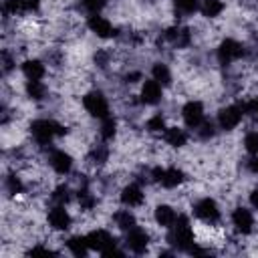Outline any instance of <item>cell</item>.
Instances as JSON below:
<instances>
[{"label": "cell", "instance_id": "obj_1", "mask_svg": "<svg viewBox=\"0 0 258 258\" xmlns=\"http://www.w3.org/2000/svg\"><path fill=\"white\" fill-rule=\"evenodd\" d=\"M167 240H169V244L175 246L177 250H189V248L194 246V232H191L189 220H187L185 216H179V218L173 222Z\"/></svg>", "mask_w": 258, "mask_h": 258}, {"label": "cell", "instance_id": "obj_2", "mask_svg": "<svg viewBox=\"0 0 258 258\" xmlns=\"http://www.w3.org/2000/svg\"><path fill=\"white\" fill-rule=\"evenodd\" d=\"M30 133H32V137H34L40 145H46V143H50V139H52L54 135L67 133V129H62V125H58V123H54V121L38 119V121H32Z\"/></svg>", "mask_w": 258, "mask_h": 258}, {"label": "cell", "instance_id": "obj_3", "mask_svg": "<svg viewBox=\"0 0 258 258\" xmlns=\"http://www.w3.org/2000/svg\"><path fill=\"white\" fill-rule=\"evenodd\" d=\"M83 105H85V109H87L93 117L105 119L107 113H109V103H107V99L103 97V93H99V91L87 93L85 99H83Z\"/></svg>", "mask_w": 258, "mask_h": 258}, {"label": "cell", "instance_id": "obj_4", "mask_svg": "<svg viewBox=\"0 0 258 258\" xmlns=\"http://www.w3.org/2000/svg\"><path fill=\"white\" fill-rule=\"evenodd\" d=\"M87 242H89L91 250H97L101 254H107L109 250L115 248V238L105 230H95V232L87 234Z\"/></svg>", "mask_w": 258, "mask_h": 258}, {"label": "cell", "instance_id": "obj_5", "mask_svg": "<svg viewBox=\"0 0 258 258\" xmlns=\"http://www.w3.org/2000/svg\"><path fill=\"white\" fill-rule=\"evenodd\" d=\"M242 54H244L242 44L236 42V40H232V38H226V40L220 44V48H218V60H220L222 64H230V62L238 60Z\"/></svg>", "mask_w": 258, "mask_h": 258}, {"label": "cell", "instance_id": "obj_6", "mask_svg": "<svg viewBox=\"0 0 258 258\" xmlns=\"http://www.w3.org/2000/svg\"><path fill=\"white\" fill-rule=\"evenodd\" d=\"M194 212H196V216H198L200 220H204V222H208V224H216V222L220 220L218 204H216L214 200H210V198L200 200V202L194 206Z\"/></svg>", "mask_w": 258, "mask_h": 258}, {"label": "cell", "instance_id": "obj_7", "mask_svg": "<svg viewBox=\"0 0 258 258\" xmlns=\"http://www.w3.org/2000/svg\"><path fill=\"white\" fill-rule=\"evenodd\" d=\"M242 115H244V107L230 105V107H224V109L218 113V123H220L222 129L230 131V129H234V127L242 121Z\"/></svg>", "mask_w": 258, "mask_h": 258}, {"label": "cell", "instance_id": "obj_8", "mask_svg": "<svg viewBox=\"0 0 258 258\" xmlns=\"http://www.w3.org/2000/svg\"><path fill=\"white\" fill-rule=\"evenodd\" d=\"M183 121L187 127H200L204 123V107L198 101H189L183 107Z\"/></svg>", "mask_w": 258, "mask_h": 258}, {"label": "cell", "instance_id": "obj_9", "mask_svg": "<svg viewBox=\"0 0 258 258\" xmlns=\"http://www.w3.org/2000/svg\"><path fill=\"white\" fill-rule=\"evenodd\" d=\"M125 242H127V246H129L131 252L141 254V252L147 250L149 236H147V232H143V230H139V228H131V230L127 232V240H125Z\"/></svg>", "mask_w": 258, "mask_h": 258}, {"label": "cell", "instance_id": "obj_10", "mask_svg": "<svg viewBox=\"0 0 258 258\" xmlns=\"http://www.w3.org/2000/svg\"><path fill=\"white\" fill-rule=\"evenodd\" d=\"M232 222H234V226H236V230H238L240 234H250V232H252L254 218H252V214H250L248 210L236 208L234 214H232Z\"/></svg>", "mask_w": 258, "mask_h": 258}, {"label": "cell", "instance_id": "obj_11", "mask_svg": "<svg viewBox=\"0 0 258 258\" xmlns=\"http://www.w3.org/2000/svg\"><path fill=\"white\" fill-rule=\"evenodd\" d=\"M89 28H91L97 36H101V38H109V36L115 34V28L111 26V22H109L107 18L99 16V14H93V16L89 18Z\"/></svg>", "mask_w": 258, "mask_h": 258}, {"label": "cell", "instance_id": "obj_12", "mask_svg": "<svg viewBox=\"0 0 258 258\" xmlns=\"http://www.w3.org/2000/svg\"><path fill=\"white\" fill-rule=\"evenodd\" d=\"M48 224L54 228V230H67L71 226V216L69 212L58 204L56 208H52L48 212Z\"/></svg>", "mask_w": 258, "mask_h": 258}, {"label": "cell", "instance_id": "obj_13", "mask_svg": "<svg viewBox=\"0 0 258 258\" xmlns=\"http://www.w3.org/2000/svg\"><path fill=\"white\" fill-rule=\"evenodd\" d=\"M161 99V85L153 79V81H145L141 87V101L147 105H155Z\"/></svg>", "mask_w": 258, "mask_h": 258}, {"label": "cell", "instance_id": "obj_14", "mask_svg": "<svg viewBox=\"0 0 258 258\" xmlns=\"http://www.w3.org/2000/svg\"><path fill=\"white\" fill-rule=\"evenodd\" d=\"M50 165H52V169L56 173H69L71 167H73V159H71L69 153H64V151L58 149V151H52L50 153Z\"/></svg>", "mask_w": 258, "mask_h": 258}, {"label": "cell", "instance_id": "obj_15", "mask_svg": "<svg viewBox=\"0 0 258 258\" xmlns=\"http://www.w3.org/2000/svg\"><path fill=\"white\" fill-rule=\"evenodd\" d=\"M121 202H123L125 206H129V208L139 206V204L143 202V191H141V187H139L137 183H129L127 187H123V191H121Z\"/></svg>", "mask_w": 258, "mask_h": 258}, {"label": "cell", "instance_id": "obj_16", "mask_svg": "<svg viewBox=\"0 0 258 258\" xmlns=\"http://www.w3.org/2000/svg\"><path fill=\"white\" fill-rule=\"evenodd\" d=\"M165 38H167L173 46L183 48V46L189 44V30H187V28H169V30L165 32Z\"/></svg>", "mask_w": 258, "mask_h": 258}, {"label": "cell", "instance_id": "obj_17", "mask_svg": "<svg viewBox=\"0 0 258 258\" xmlns=\"http://www.w3.org/2000/svg\"><path fill=\"white\" fill-rule=\"evenodd\" d=\"M159 181H161V185H163V187H177V185L183 181V171H181V169H177V167L163 169V171H161Z\"/></svg>", "mask_w": 258, "mask_h": 258}, {"label": "cell", "instance_id": "obj_18", "mask_svg": "<svg viewBox=\"0 0 258 258\" xmlns=\"http://www.w3.org/2000/svg\"><path fill=\"white\" fill-rule=\"evenodd\" d=\"M38 4H40V0H8L4 10L12 12V14H16V12H32V10L38 8Z\"/></svg>", "mask_w": 258, "mask_h": 258}, {"label": "cell", "instance_id": "obj_19", "mask_svg": "<svg viewBox=\"0 0 258 258\" xmlns=\"http://www.w3.org/2000/svg\"><path fill=\"white\" fill-rule=\"evenodd\" d=\"M22 73H24V77L28 81H40L44 77V64L40 60H34V58L32 60H26L22 64Z\"/></svg>", "mask_w": 258, "mask_h": 258}, {"label": "cell", "instance_id": "obj_20", "mask_svg": "<svg viewBox=\"0 0 258 258\" xmlns=\"http://www.w3.org/2000/svg\"><path fill=\"white\" fill-rule=\"evenodd\" d=\"M175 220H177V216H175V212H173L169 206H157V208H155V222H157L159 226L171 228Z\"/></svg>", "mask_w": 258, "mask_h": 258}, {"label": "cell", "instance_id": "obj_21", "mask_svg": "<svg viewBox=\"0 0 258 258\" xmlns=\"http://www.w3.org/2000/svg\"><path fill=\"white\" fill-rule=\"evenodd\" d=\"M163 137H165V141H167L169 145H173V147H181V145L187 141V135L183 133V129H177V127L165 129Z\"/></svg>", "mask_w": 258, "mask_h": 258}, {"label": "cell", "instance_id": "obj_22", "mask_svg": "<svg viewBox=\"0 0 258 258\" xmlns=\"http://www.w3.org/2000/svg\"><path fill=\"white\" fill-rule=\"evenodd\" d=\"M69 250L75 254V256H85L87 250H89V242H87V236H73L69 242H67Z\"/></svg>", "mask_w": 258, "mask_h": 258}, {"label": "cell", "instance_id": "obj_23", "mask_svg": "<svg viewBox=\"0 0 258 258\" xmlns=\"http://www.w3.org/2000/svg\"><path fill=\"white\" fill-rule=\"evenodd\" d=\"M115 224H117L121 230L129 232L131 228H135V216H133L129 210H121V212L115 214Z\"/></svg>", "mask_w": 258, "mask_h": 258}, {"label": "cell", "instance_id": "obj_24", "mask_svg": "<svg viewBox=\"0 0 258 258\" xmlns=\"http://www.w3.org/2000/svg\"><path fill=\"white\" fill-rule=\"evenodd\" d=\"M200 8H202L204 16L214 18V16H218L224 10V4H222V0H202V6Z\"/></svg>", "mask_w": 258, "mask_h": 258}, {"label": "cell", "instance_id": "obj_25", "mask_svg": "<svg viewBox=\"0 0 258 258\" xmlns=\"http://www.w3.org/2000/svg\"><path fill=\"white\" fill-rule=\"evenodd\" d=\"M153 79H155L159 85H169V83H171L169 69H167L163 62H155V64H153Z\"/></svg>", "mask_w": 258, "mask_h": 258}, {"label": "cell", "instance_id": "obj_26", "mask_svg": "<svg viewBox=\"0 0 258 258\" xmlns=\"http://www.w3.org/2000/svg\"><path fill=\"white\" fill-rule=\"evenodd\" d=\"M26 93H28L30 99L40 101V99L46 95V87H44L40 81H28V85H26Z\"/></svg>", "mask_w": 258, "mask_h": 258}, {"label": "cell", "instance_id": "obj_27", "mask_svg": "<svg viewBox=\"0 0 258 258\" xmlns=\"http://www.w3.org/2000/svg\"><path fill=\"white\" fill-rule=\"evenodd\" d=\"M115 129H117L115 119L107 115V117L103 119V125H101V137H103V139H111V137L115 135Z\"/></svg>", "mask_w": 258, "mask_h": 258}, {"label": "cell", "instance_id": "obj_28", "mask_svg": "<svg viewBox=\"0 0 258 258\" xmlns=\"http://www.w3.org/2000/svg\"><path fill=\"white\" fill-rule=\"evenodd\" d=\"M147 131L149 133H161L163 129H165V121H163V117L161 115H153L149 121H147Z\"/></svg>", "mask_w": 258, "mask_h": 258}, {"label": "cell", "instance_id": "obj_29", "mask_svg": "<svg viewBox=\"0 0 258 258\" xmlns=\"http://www.w3.org/2000/svg\"><path fill=\"white\" fill-rule=\"evenodd\" d=\"M198 6H200V0H175V10H179L183 14L194 12Z\"/></svg>", "mask_w": 258, "mask_h": 258}, {"label": "cell", "instance_id": "obj_30", "mask_svg": "<svg viewBox=\"0 0 258 258\" xmlns=\"http://www.w3.org/2000/svg\"><path fill=\"white\" fill-rule=\"evenodd\" d=\"M244 145H246V151H248V153L256 155V153H258V131L248 133L246 139H244Z\"/></svg>", "mask_w": 258, "mask_h": 258}, {"label": "cell", "instance_id": "obj_31", "mask_svg": "<svg viewBox=\"0 0 258 258\" xmlns=\"http://www.w3.org/2000/svg\"><path fill=\"white\" fill-rule=\"evenodd\" d=\"M52 200L56 202V204H67L69 202V187L67 185H58L56 189H54V194H52Z\"/></svg>", "mask_w": 258, "mask_h": 258}, {"label": "cell", "instance_id": "obj_32", "mask_svg": "<svg viewBox=\"0 0 258 258\" xmlns=\"http://www.w3.org/2000/svg\"><path fill=\"white\" fill-rule=\"evenodd\" d=\"M105 4H107V0H83L85 10H89L91 14H97Z\"/></svg>", "mask_w": 258, "mask_h": 258}, {"label": "cell", "instance_id": "obj_33", "mask_svg": "<svg viewBox=\"0 0 258 258\" xmlns=\"http://www.w3.org/2000/svg\"><path fill=\"white\" fill-rule=\"evenodd\" d=\"M79 202H81V206L85 208V210H91L93 206H95V198L87 191V189H83V191H79Z\"/></svg>", "mask_w": 258, "mask_h": 258}, {"label": "cell", "instance_id": "obj_34", "mask_svg": "<svg viewBox=\"0 0 258 258\" xmlns=\"http://www.w3.org/2000/svg\"><path fill=\"white\" fill-rule=\"evenodd\" d=\"M242 107H244V113H248L254 121H258V99H252V101H248Z\"/></svg>", "mask_w": 258, "mask_h": 258}, {"label": "cell", "instance_id": "obj_35", "mask_svg": "<svg viewBox=\"0 0 258 258\" xmlns=\"http://www.w3.org/2000/svg\"><path fill=\"white\" fill-rule=\"evenodd\" d=\"M91 159H93V163H103V161L107 159V149H105V147L95 149V151L91 153Z\"/></svg>", "mask_w": 258, "mask_h": 258}, {"label": "cell", "instance_id": "obj_36", "mask_svg": "<svg viewBox=\"0 0 258 258\" xmlns=\"http://www.w3.org/2000/svg\"><path fill=\"white\" fill-rule=\"evenodd\" d=\"M6 187H8V191H10V194H18V191H22V183H20L16 177H8Z\"/></svg>", "mask_w": 258, "mask_h": 258}, {"label": "cell", "instance_id": "obj_37", "mask_svg": "<svg viewBox=\"0 0 258 258\" xmlns=\"http://www.w3.org/2000/svg\"><path fill=\"white\" fill-rule=\"evenodd\" d=\"M200 135H202L204 139H208V137H212V135H214V125H212V123H202V129H200Z\"/></svg>", "mask_w": 258, "mask_h": 258}, {"label": "cell", "instance_id": "obj_38", "mask_svg": "<svg viewBox=\"0 0 258 258\" xmlns=\"http://www.w3.org/2000/svg\"><path fill=\"white\" fill-rule=\"evenodd\" d=\"M2 58H4V73H8L12 69V60H10L8 52H2Z\"/></svg>", "mask_w": 258, "mask_h": 258}, {"label": "cell", "instance_id": "obj_39", "mask_svg": "<svg viewBox=\"0 0 258 258\" xmlns=\"http://www.w3.org/2000/svg\"><path fill=\"white\" fill-rule=\"evenodd\" d=\"M250 204H252V206L258 210V189H254V191L250 194Z\"/></svg>", "mask_w": 258, "mask_h": 258}, {"label": "cell", "instance_id": "obj_40", "mask_svg": "<svg viewBox=\"0 0 258 258\" xmlns=\"http://www.w3.org/2000/svg\"><path fill=\"white\" fill-rule=\"evenodd\" d=\"M30 254H52L50 250H46V248H32L30 250Z\"/></svg>", "mask_w": 258, "mask_h": 258}, {"label": "cell", "instance_id": "obj_41", "mask_svg": "<svg viewBox=\"0 0 258 258\" xmlns=\"http://www.w3.org/2000/svg\"><path fill=\"white\" fill-rule=\"evenodd\" d=\"M250 169H252V171H258V159H252V161H250Z\"/></svg>", "mask_w": 258, "mask_h": 258}]
</instances>
